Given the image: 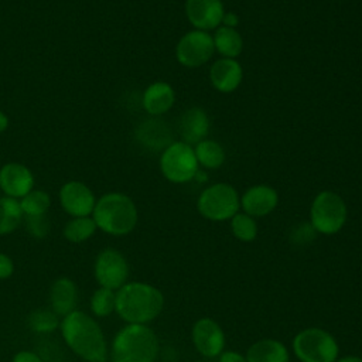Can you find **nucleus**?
Wrapping results in <instances>:
<instances>
[{
    "mask_svg": "<svg viewBox=\"0 0 362 362\" xmlns=\"http://www.w3.org/2000/svg\"><path fill=\"white\" fill-rule=\"evenodd\" d=\"M247 362H288L290 352L287 346L274 338H262L253 342L246 354Z\"/></svg>",
    "mask_w": 362,
    "mask_h": 362,
    "instance_id": "nucleus-20",
    "label": "nucleus"
},
{
    "mask_svg": "<svg viewBox=\"0 0 362 362\" xmlns=\"http://www.w3.org/2000/svg\"><path fill=\"white\" fill-rule=\"evenodd\" d=\"M28 324L33 331L48 334L52 332L58 325V315L52 310H35L28 318Z\"/></svg>",
    "mask_w": 362,
    "mask_h": 362,
    "instance_id": "nucleus-29",
    "label": "nucleus"
},
{
    "mask_svg": "<svg viewBox=\"0 0 362 362\" xmlns=\"http://www.w3.org/2000/svg\"><path fill=\"white\" fill-rule=\"evenodd\" d=\"M194 153L198 165L208 170H216L225 163L223 147L218 141L211 139H204L199 143H197L194 147Z\"/></svg>",
    "mask_w": 362,
    "mask_h": 362,
    "instance_id": "nucleus-23",
    "label": "nucleus"
},
{
    "mask_svg": "<svg viewBox=\"0 0 362 362\" xmlns=\"http://www.w3.org/2000/svg\"><path fill=\"white\" fill-rule=\"evenodd\" d=\"M34 188V175L21 163H6L0 168V189L6 197L21 199Z\"/></svg>",
    "mask_w": 362,
    "mask_h": 362,
    "instance_id": "nucleus-14",
    "label": "nucleus"
},
{
    "mask_svg": "<svg viewBox=\"0 0 362 362\" xmlns=\"http://www.w3.org/2000/svg\"><path fill=\"white\" fill-rule=\"evenodd\" d=\"M20 201V206L23 211L24 218L25 216H42L47 215L49 206H51V198L49 194L42 189H31L28 194H25Z\"/></svg>",
    "mask_w": 362,
    "mask_h": 362,
    "instance_id": "nucleus-26",
    "label": "nucleus"
},
{
    "mask_svg": "<svg viewBox=\"0 0 362 362\" xmlns=\"http://www.w3.org/2000/svg\"><path fill=\"white\" fill-rule=\"evenodd\" d=\"M212 38L215 51L219 52L223 58L236 59V57H239L243 51V38L236 28L219 25L215 30Z\"/></svg>",
    "mask_w": 362,
    "mask_h": 362,
    "instance_id": "nucleus-22",
    "label": "nucleus"
},
{
    "mask_svg": "<svg viewBox=\"0 0 362 362\" xmlns=\"http://www.w3.org/2000/svg\"><path fill=\"white\" fill-rule=\"evenodd\" d=\"M141 103L148 115L160 116L174 106L175 92L170 83L164 81H157L146 88V90L143 92Z\"/></svg>",
    "mask_w": 362,
    "mask_h": 362,
    "instance_id": "nucleus-18",
    "label": "nucleus"
},
{
    "mask_svg": "<svg viewBox=\"0 0 362 362\" xmlns=\"http://www.w3.org/2000/svg\"><path fill=\"white\" fill-rule=\"evenodd\" d=\"M194 348L204 358H218L225 349L226 338L222 327L209 317L198 318L191 329Z\"/></svg>",
    "mask_w": 362,
    "mask_h": 362,
    "instance_id": "nucleus-11",
    "label": "nucleus"
},
{
    "mask_svg": "<svg viewBox=\"0 0 362 362\" xmlns=\"http://www.w3.org/2000/svg\"><path fill=\"white\" fill-rule=\"evenodd\" d=\"M230 232L240 242H252L257 236L256 219L245 212L235 214L230 219Z\"/></svg>",
    "mask_w": 362,
    "mask_h": 362,
    "instance_id": "nucleus-27",
    "label": "nucleus"
},
{
    "mask_svg": "<svg viewBox=\"0 0 362 362\" xmlns=\"http://www.w3.org/2000/svg\"><path fill=\"white\" fill-rule=\"evenodd\" d=\"M218 362H247L246 356L243 354H240L239 351H233V349H223L221 352V355L218 356Z\"/></svg>",
    "mask_w": 362,
    "mask_h": 362,
    "instance_id": "nucleus-32",
    "label": "nucleus"
},
{
    "mask_svg": "<svg viewBox=\"0 0 362 362\" xmlns=\"http://www.w3.org/2000/svg\"><path fill=\"white\" fill-rule=\"evenodd\" d=\"M243 79L242 65L233 58H221L209 68V81L212 86L222 92L230 93L239 88Z\"/></svg>",
    "mask_w": 362,
    "mask_h": 362,
    "instance_id": "nucleus-16",
    "label": "nucleus"
},
{
    "mask_svg": "<svg viewBox=\"0 0 362 362\" xmlns=\"http://www.w3.org/2000/svg\"><path fill=\"white\" fill-rule=\"evenodd\" d=\"M129 272L130 269L126 256L115 247L100 250L95 259L93 274L99 287L117 291L127 283Z\"/></svg>",
    "mask_w": 362,
    "mask_h": 362,
    "instance_id": "nucleus-9",
    "label": "nucleus"
},
{
    "mask_svg": "<svg viewBox=\"0 0 362 362\" xmlns=\"http://www.w3.org/2000/svg\"><path fill=\"white\" fill-rule=\"evenodd\" d=\"M335 362H362V358L358 355H346V356L338 358Z\"/></svg>",
    "mask_w": 362,
    "mask_h": 362,
    "instance_id": "nucleus-35",
    "label": "nucleus"
},
{
    "mask_svg": "<svg viewBox=\"0 0 362 362\" xmlns=\"http://www.w3.org/2000/svg\"><path fill=\"white\" fill-rule=\"evenodd\" d=\"M215 52L214 38L209 31L191 30L177 42L175 58L187 68H197L206 64Z\"/></svg>",
    "mask_w": 362,
    "mask_h": 362,
    "instance_id": "nucleus-10",
    "label": "nucleus"
},
{
    "mask_svg": "<svg viewBox=\"0 0 362 362\" xmlns=\"http://www.w3.org/2000/svg\"><path fill=\"white\" fill-rule=\"evenodd\" d=\"M348 208L341 195L334 191H321L310 206V225L321 235H335L346 223Z\"/></svg>",
    "mask_w": 362,
    "mask_h": 362,
    "instance_id": "nucleus-6",
    "label": "nucleus"
},
{
    "mask_svg": "<svg viewBox=\"0 0 362 362\" xmlns=\"http://www.w3.org/2000/svg\"><path fill=\"white\" fill-rule=\"evenodd\" d=\"M90 311L96 317H109L116 311V291L99 287L93 291L90 297Z\"/></svg>",
    "mask_w": 362,
    "mask_h": 362,
    "instance_id": "nucleus-28",
    "label": "nucleus"
},
{
    "mask_svg": "<svg viewBox=\"0 0 362 362\" xmlns=\"http://www.w3.org/2000/svg\"><path fill=\"white\" fill-rule=\"evenodd\" d=\"M160 344L156 332L143 324H126L110 345V362H156Z\"/></svg>",
    "mask_w": 362,
    "mask_h": 362,
    "instance_id": "nucleus-3",
    "label": "nucleus"
},
{
    "mask_svg": "<svg viewBox=\"0 0 362 362\" xmlns=\"http://www.w3.org/2000/svg\"><path fill=\"white\" fill-rule=\"evenodd\" d=\"M25 228L27 232L37 238V239H42L48 235L49 232V221L47 218V215L42 216H25Z\"/></svg>",
    "mask_w": 362,
    "mask_h": 362,
    "instance_id": "nucleus-30",
    "label": "nucleus"
},
{
    "mask_svg": "<svg viewBox=\"0 0 362 362\" xmlns=\"http://www.w3.org/2000/svg\"><path fill=\"white\" fill-rule=\"evenodd\" d=\"M197 209L199 215L208 221H229L240 209V197L230 184L216 182L206 187L199 194Z\"/></svg>",
    "mask_w": 362,
    "mask_h": 362,
    "instance_id": "nucleus-7",
    "label": "nucleus"
},
{
    "mask_svg": "<svg viewBox=\"0 0 362 362\" xmlns=\"http://www.w3.org/2000/svg\"><path fill=\"white\" fill-rule=\"evenodd\" d=\"M8 127V117L4 112L0 110V133H3Z\"/></svg>",
    "mask_w": 362,
    "mask_h": 362,
    "instance_id": "nucleus-36",
    "label": "nucleus"
},
{
    "mask_svg": "<svg viewBox=\"0 0 362 362\" xmlns=\"http://www.w3.org/2000/svg\"><path fill=\"white\" fill-rule=\"evenodd\" d=\"M291 349L300 362H335L339 355L335 337L320 327L298 331L291 341Z\"/></svg>",
    "mask_w": 362,
    "mask_h": 362,
    "instance_id": "nucleus-5",
    "label": "nucleus"
},
{
    "mask_svg": "<svg viewBox=\"0 0 362 362\" xmlns=\"http://www.w3.org/2000/svg\"><path fill=\"white\" fill-rule=\"evenodd\" d=\"M76 303H78V287L75 281L68 277H59L54 280L49 288L51 310L58 317H65L66 314L76 310Z\"/></svg>",
    "mask_w": 362,
    "mask_h": 362,
    "instance_id": "nucleus-19",
    "label": "nucleus"
},
{
    "mask_svg": "<svg viewBox=\"0 0 362 362\" xmlns=\"http://www.w3.org/2000/svg\"><path fill=\"white\" fill-rule=\"evenodd\" d=\"M137 136L143 144L154 150H160V148L164 150L167 146L173 143L170 127L160 120L144 122L140 126Z\"/></svg>",
    "mask_w": 362,
    "mask_h": 362,
    "instance_id": "nucleus-21",
    "label": "nucleus"
},
{
    "mask_svg": "<svg viewBox=\"0 0 362 362\" xmlns=\"http://www.w3.org/2000/svg\"><path fill=\"white\" fill-rule=\"evenodd\" d=\"M225 14L222 0H185V16L195 30H216Z\"/></svg>",
    "mask_w": 362,
    "mask_h": 362,
    "instance_id": "nucleus-13",
    "label": "nucleus"
},
{
    "mask_svg": "<svg viewBox=\"0 0 362 362\" xmlns=\"http://www.w3.org/2000/svg\"><path fill=\"white\" fill-rule=\"evenodd\" d=\"M14 273V263L10 256L0 252V280L8 279Z\"/></svg>",
    "mask_w": 362,
    "mask_h": 362,
    "instance_id": "nucleus-31",
    "label": "nucleus"
},
{
    "mask_svg": "<svg viewBox=\"0 0 362 362\" xmlns=\"http://www.w3.org/2000/svg\"><path fill=\"white\" fill-rule=\"evenodd\" d=\"M98 226L90 216H76V218H71L62 229V235L68 242L72 243H82L85 240H88L89 238H92L96 232Z\"/></svg>",
    "mask_w": 362,
    "mask_h": 362,
    "instance_id": "nucleus-25",
    "label": "nucleus"
},
{
    "mask_svg": "<svg viewBox=\"0 0 362 362\" xmlns=\"http://www.w3.org/2000/svg\"><path fill=\"white\" fill-rule=\"evenodd\" d=\"M164 308V294L146 281H127L116 291L117 315L127 324L154 321Z\"/></svg>",
    "mask_w": 362,
    "mask_h": 362,
    "instance_id": "nucleus-2",
    "label": "nucleus"
},
{
    "mask_svg": "<svg viewBox=\"0 0 362 362\" xmlns=\"http://www.w3.org/2000/svg\"><path fill=\"white\" fill-rule=\"evenodd\" d=\"M92 218L102 232L112 236H124L136 228L139 212L129 195L107 192L96 199Z\"/></svg>",
    "mask_w": 362,
    "mask_h": 362,
    "instance_id": "nucleus-4",
    "label": "nucleus"
},
{
    "mask_svg": "<svg viewBox=\"0 0 362 362\" xmlns=\"http://www.w3.org/2000/svg\"><path fill=\"white\" fill-rule=\"evenodd\" d=\"M59 204L72 218L90 216L96 198L86 184L81 181H68L59 189Z\"/></svg>",
    "mask_w": 362,
    "mask_h": 362,
    "instance_id": "nucleus-12",
    "label": "nucleus"
},
{
    "mask_svg": "<svg viewBox=\"0 0 362 362\" xmlns=\"http://www.w3.org/2000/svg\"><path fill=\"white\" fill-rule=\"evenodd\" d=\"M61 335L68 348L85 362H107L109 349L98 321L89 314L74 310L59 322Z\"/></svg>",
    "mask_w": 362,
    "mask_h": 362,
    "instance_id": "nucleus-1",
    "label": "nucleus"
},
{
    "mask_svg": "<svg viewBox=\"0 0 362 362\" xmlns=\"http://www.w3.org/2000/svg\"><path fill=\"white\" fill-rule=\"evenodd\" d=\"M221 25H225V27H229V28H236L239 25L238 14L236 13H225Z\"/></svg>",
    "mask_w": 362,
    "mask_h": 362,
    "instance_id": "nucleus-34",
    "label": "nucleus"
},
{
    "mask_svg": "<svg viewBox=\"0 0 362 362\" xmlns=\"http://www.w3.org/2000/svg\"><path fill=\"white\" fill-rule=\"evenodd\" d=\"M24 215L20 201L10 197H0V236L14 232L23 222Z\"/></svg>",
    "mask_w": 362,
    "mask_h": 362,
    "instance_id": "nucleus-24",
    "label": "nucleus"
},
{
    "mask_svg": "<svg viewBox=\"0 0 362 362\" xmlns=\"http://www.w3.org/2000/svg\"><path fill=\"white\" fill-rule=\"evenodd\" d=\"M11 362H44L35 352L33 351H18Z\"/></svg>",
    "mask_w": 362,
    "mask_h": 362,
    "instance_id": "nucleus-33",
    "label": "nucleus"
},
{
    "mask_svg": "<svg viewBox=\"0 0 362 362\" xmlns=\"http://www.w3.org/2000/svg\"><path fill=\"white\" fill-rule=\"evenodd\" d=\"M181 141L195 146L201 140H204L209 130V119L204 109L201 107H189L180 117L178 124Z\"/></svg>",
    "mask_w": 362,
    "mask_h": 362,
    "instance_id": "nucleus-17",
    "label": "nucleus"
},
{
    "mask_svg": "<svg viewBox=\"0 0 362 362\" xmlns=\"http://www.w3.org/2000/svg\"><path fill=\"white\" fill-rule=\"evenodd\" d=\"M198 170L194 147L184 141H173L160 156V171L170 182H189L195 178Z\"/></svg>",
    "mask_w": 362,
    "mask_h": 362,
    "instance_id": "nucleus-8",
    "label": "nucleus"
},
{
    "mask_svg": "<svg viewBox=\"0 0 362 362\" xmlns=\"http://www.w3.org/2000/svg\"><path fill=\"white\" fill-rule=\"evenodd\" d=\"M279 204L277 191L266 184H257L247 188L240 197L242 212L256 218L272 214Z\"/></svg>",
    "mask_w": 362,
    "mask_h": 362,
    "instance_id": "nucleus-15",
    "label": "nucleus"
}]
</instances>
